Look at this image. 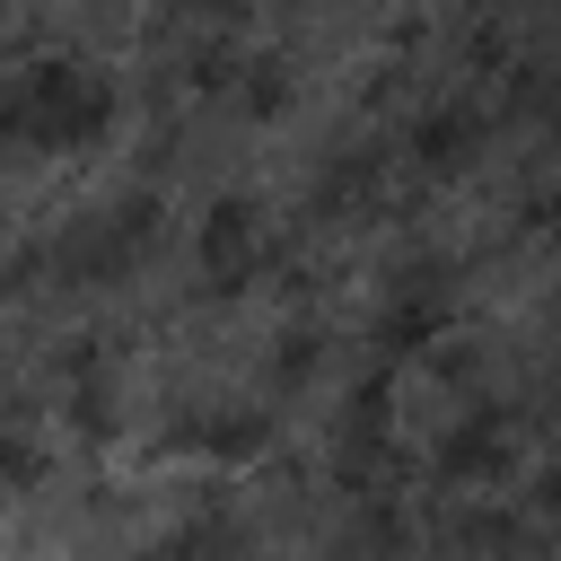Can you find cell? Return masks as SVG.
I'll return each mask as SVG.
<instances>
[{
  "label": "cell",
  "instance_id": "cell-2",
  "mask_svg": "<svg viewBox=\"0 0 561 561\" xmlns=\"http://www.w3.org/2000/svg\"><path fill=\"white\" fill-rule=\"evenodd\" d=\"M254 245H263L254 202H219L210 228H202V272H219V289H237V280L254 272Z\"/></svg>",
  "mask_w": 561,
  "mask_h": 561
},
{
  "label": "cell",
  "instance_id": "cell-3",
  "mask_svg": "<svg viewBox=\"0 0 561 561\" xmlns=\"http://www.w3.org/2000/svg\"><path fill=\"white\" fill-rule=\"evenodd\" d=\"M193 447H210V456H254L263 447V412H245V403H219V412H193V430H184Z\"/></svg>",
  "mask_w": 561,
  "mask_h": 561
},
{
  "label": "cell",
  "instance_id": "cell-1",
  "mask_svg": "<svg viewBox=\"0 0 561 561\" xmlns=\"http://www.w3.org/2000/svg\"><path fill=\"white\" fill-rule=\"evenodd\" d=\"M114 123V88L88 61H35L9 79V131L35 149H79Z\"/></svg>",
  "mask_w": 561,
  "mask_h": 561
},
{
  "label": "cell",
  "instance_id": "cell-5",
  "mask_svg": "<svg viewBox=\"0 0 561 561\" xmlns=\"http://www.w3.org/2000/svg\"><path fill=\"white\" fill-rule=\"evenodd\" d=\"M535 500H543V517H561V465L543 473V491H535Z\"/></svg>",
  "mask_w": 561,
  "mask_h": 561
},
{
  "label": "cell",
  "instance_id": "cell-4",
  "mask_svg": "<svg viewBox=\"0 0 561 561\" xmlns=\"http://www.w3.org/2000/svg\"><path fill=\"white\" fill-rule=\"evenodd\" d=\"M500 447H508L500 430H456V438H447V465H456V473H491Z\"/></svg>",
  "mask_w": 561,
  "mask_h": 561
}]
</instances>
